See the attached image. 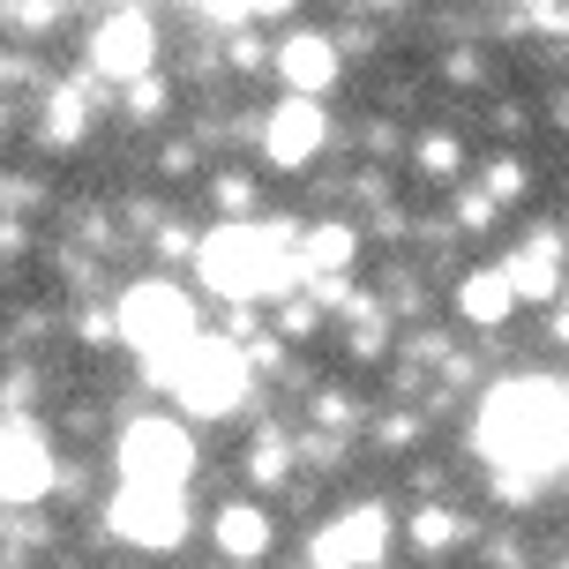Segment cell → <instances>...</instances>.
<instances>
[{"label":"cell","instance_id":"6da1fadb","mask_svg":"<svg viewBox=\"0 0 569 569\" xmlns=\"http://www.w3.org/2000/svg\"><path fill=\"white\" fill-rule=\"evenodd\" d=\"M113 308H120V345L142 360V390H166L172 368L210 338V330H202L196 292H188V284H172V278H136Z\"/></svg>","mask_w":569,"mask_h":569},{"label":"cell","instance_id":"7a4b0ae2","mask_svg":"<svg viewBox=\"0 0 569 569\" xmlns=\"http://www.w3.org/2000/svg\"><path fill=\"white\" fill-rule=\"evenodd\" d=\"M196 427L172 420V412H128L113 435V472L120 487H172V495H188V480H196Z\"/></svg>","mask_w":569,"mask_h":569},{"label":"cell","instance_id":"3957f363","mask_svg":"<svg viewBox=\"0 0 569 569\" xmlns=\"http://www.w3.org/2000/svg\"><path fill=\"white\" fill-rule=\"evenodd\" d=\"M256 360H248V352H240V345H226V338H202L196 352H188V360H180V368H172V398H180V412H188V420H232V412H240V405L256 398Z\"/></svg>","mask_w":569,"mask_h":569},{"label":"cell","instance_id":"277c9868","mask_svg":"<svg viewBox=\"0 0 569 569\" xmlns=\"http://www.w3.org/2000/svg\"><path fill=\"white\" fill-rule=\"evenodd\" d=\"M188 532H196V510L172 487H113V502L98 510V540L136 547V555H172L188 547Z\"/></svg>","mask_w":569,"mask_h":569},{"label":"cell","instance_id":"5b68a950","mask_svg":"<svg viewBox=\"0 0 569 569\" xmlns=\"http://www.w3.org/2000/svg\"><path fill=\"white\" fill-rule=\"evenodd\" d=\"M158 46H166V30L150 8H106L83 38V76H98L106 90H128L158 76Z\"/></svg>","mask_w":569,"mask_h":569},{"label":"cell","instance_id":"8992f818","mask_svg":"<svg viewBox=\"0 0 569 569\" xmlns=\"http://www.w3.org/2000/svg\"><path fill=\"white\" fill-rule=\"evenodd\" d=\"M0 450H8V472H0V495H8V510L23 517L30 502H46V495H60V442L53 427L38 420V412H8V427H0Z\"/></svg>","mask_w":569,"mask_h":569},{"label":"cell","instance_id":"52a82bcc","mask_svg":"<svg viewBox=\"0 0 569 569\" xmlns=\"http://www.w3.org/2000/svg\"><path fill=\"white\" fill-rule=\"evenodd\" d=\"M390 510L382 502H345L308 532V569H382L390 562Z\"/></svg>","mask_w":569,"mask_h":569},{"label":"cell","instance_id":"ba28073f","mask_svg":"<svg viewBox=\"0 0 569 569\" xmlns=\"http://www.w3.org/2000/svg\"><path fill=\"white\" fill-rule=\"evenodd\" d=\"M322 150H330V113L315 98H278L262 113V166L270 172H315Z\"/></svg>","mask_w":569,"mask_h":569},{"label":"cell","instance_id":"9c48e42d","mask_svg":"<svg viewBox=\"0 0 569 569\" xmlns=\"http://www.w3.org/2000/svg\"><path fill=\"white\" fill-rule=\"evenodd\" d=\"M502 278H510L517 300H532V308L569 300V240L555 226H525V240L502 256Z\"/></svg>","mask_w":569,"mask_h":569},{"label":"cell","instance_id":"30bf717a","mask_svg":"<svg viewBox=\"0 0 569 569\" xmlns=\"http://www.w3.org/2000/svg\"><path fill=\"white\" fill-rule=\"evenodd\" d=\"M278 83L284 98H330L345 83V46L338 38H322V30H284L278 38Z\"/></svg>","mask_w":569,"mask_h":569},{"label":"cell","instance_id":"8fae6325","mask_svg":"<svg viewBox=\"0 0 569 569\" xmlns=\"http://www.w3.org/2000/svg\"><path fill=\"white\" fill-rule=\"evenodd\" d=\"M98 76H68V83L38 90V142L46 150H76V142L98 128Z\"/></svg>","mask_w":569,"mask_h":569},{"label":"cell","instance_id":"7c38bea8","mask_svg":"<svg viewBox=\"0 0 569 569\" xmlns=\"http://www.w3.org/2000/svg\"><path fill=\"white\" fill-rule=\"evenodd\" d=\"M210 547L226 555V562H262L270 547H278V517L262 510L256 495H232L210 510Z\"/></svg>","mask_w":569,"mask_h":569},{"label":"cell","instance_id":"4fadbf2b","mask_svg":"<svg viewBox=\"0 0 569 569\" xmlns=\"http://www.w3.org/2000/svg\"><path fill=\"white\" fill-rule=\"evenodd\" d=\"M450 308H457V322H472V330H502L525 300H517V284L502 278V262H480V270H457Z\"/></svg>","mask_w":569,"mask_h":569},{"label":"cell","instance_id":"5bb4252c","mask_svg":"<svg viewBox=\"0 0 569 569\" xmlns=\"http://www.w3.org/2000/svg\"><path fill=\"white\" fill-rule=\"evenodd\" d=\"M352 262H360V226L352 218H308V232H300V270H308V284L352 278Z\"/></svg>","mask_w":569,"mask_h":569},{"label":"cell","instance_id":"9a60e30c","mask_svg":"<svg viewBox=\"0 0 569 569\" xmlns=\"http://www.w3.org/2000/svg\"><path fill=\"white\" fill-rule=\"evenodd\" d=\"M240 465H248V487H256V495H284L292 472H300V435H284L278 420H262L256 435H248V457H240Z\"/></svg>","mask_w":569,"mask_h":569},{"label":"cell","instance_id":"2e32d148","mask_svg":"<svg viewBox=\"0 0 569 569\" xmlns=\"http://www.w3.org/2000/svg\"><path fill=\"white\" fill-rule=\"evenodd\" d=\"M472 532H480V525L457 510V502H420V510H405V547H412V555H427V562L457 555Z\"/></svg>","mask_w":569,"mask_h":569},{"label":"cell","instance_id":"e0dca14e","mask_svg":"<svg viewBox=\"0 0 569 569\" xmlns=\"http://www.w3.org/2000/svg\"><path fill=\"white\" fill-rule=\"evenodd\" d=\"M308 420H315V435H345V442H352V427H368V398L345 390V382H315Z\"/></svg>","mask_w":569,"mask_h":569},{"label":"cell","instance_id":"ac0fdd59","mask_svg":"<svg viewBox=\"0 0 569 569\" xmlns=\"http://www.w3.org/2000/svg\"><path fill=\"white\" fill-rule=\"evenodd\" d=\"M256 202H262V188H256L248 166H218L210 172V210H218L226 226H256Z\"/></svg>","mask_w":569,"mask_h":569},{"label":"cell","instance_id":"d6986e66","mask_svg":"<svg viewBox=\"0 0 569 569\" xmlns=\"http://www.w3.org/2000/svg\"><path fill=\"white\" fill-rule=\"evenodd\" d=\"M412 166H420V180H457L472 158H465V136H457V128H427V136L412 142ZM457 188H465V180H457Z\"/></svg>","mask_w":569,"mask_h":569},{"label":"cell","instance_id":"ffe728a7","mask_svg":"<svg viewBox=\"0 0 569 569\" xmlns=\"http://www.w3.org/2000/svg\"><path fill=\"white\" fill-rule=\"evenodd\" d=\"M480 188L495 202H517V196H532V166H525L517 150H487L480 158Z\"/></svg>","mask_w":569,"mask_h":569},{"label":"cell","instance_id":"44dd1931","mask_svg":"<svg viewBox=\"0 0 569 569\" xmlns=\"http://www.w3.org/2000/svg\"><path fill=\"white\" fill-rule=\"evenodd\" d=\"M120 113L136 120V128H158L172 113V76H142V83L120 90Z\"/></svg>","mask_w":569,"mask_h":569},{"label":"cell","instance_id":"7402d4cb","mask_svg":"<svg viewBox=\"0 0 569 569\" xmlns=\"http://www.w3.org/2000/svg\"><path fill=\"white\" fill-rule=\"evenodd\" d=\"M495 218H502V202L487 196L480 180H472V188H457V196H450V226H457V232H472V240H487V232H495Z\"/></svg>","mask_w":569,"mask_h":569},{"label":"cell","instance_id":"603a6c76","mask_svg":"<svg viewBox=\"0 0 569 569\" xmlns=\"http://www.w3.org/2000/svg\"><path fill=\"white\" fill-rule=\"evenodd\" d=\"M76 345H83V352H106V345H120V308H106V300H83V308H76Z\"/></svg>","mask_w":569,"mask_h":569},{"label":"cell","instance_id":"cb8c5ba5","mask_svg":"<svg viewBox=\"0 0 569 569\" xmlns=\"http://www.w3.org/2000/svg\"><path fill=\"white\" fill-rule=\"evenodd\" d=\"M270 322H278V338H292V345H315L330 315H322V308L308 300V292H300V300H284V308H270Z\"/></svg>","mask_w":569,"mask_h":569},{"label":"cell","instance_id":"d4e9b609","mask_svg":"<svg viewBox=\"0 0 569 569\" xmlns=\"http://www.w3.org/2000/svg\"><path fill=\"white\" fill-rule=\"evenodd\" d=\"M345 450H352V442H345V435H300V472H315V480H322V472H345Z\"/></svg>","mask_w":569,"mask_h":569},{"label":"cell","instance_id":"484cf974","mask_svg":"<svg viewBox=\"0 0 569 569\" xmlns=\"http://www.w3.org/2000/svg\"><path fill=\"white\" fill-rule=\"evenodd\" d=\"M480 562L487 569H532V555H525V525H495L480 547Z\"/></svg>","mask_w":569,"mask_h":569},{"label":"cell","instance_id":"4316f807","mask_svg":"<svg viewBox=\"0 0 569 569\" xmlns=\"http://www.w3.org/2000/svg\"><path fill=\"white\" fill-rule=\"evenodd\" d=\"M427 435V412H375V450H412Z\"/></svg>","mask_w":569,"mask_h":569},{"label":"cell","instance_id":"83f0119b","mask_svg":"<svg viewBox=\"0 0 569 569\" xmlns=\"http://www.w3.org/2000/svg\"><path fill=\"white\" fill-rule=\"evenodd\" d=\"M68 23V8H53V0H46V8H38V0H16V8H8V30H60Z\"/></svg>","mask_w":569,"mask_h":569},{"label":"cell","instance_id":"f1b7e54d","mask_svg":"<svg viewBox=\"0 0 569 569\" xmlns=\"http://www.w3.org/2000/svg\"><path fill=\"white\" fill-rule=\"evenodd\" d=\"M158 172H166V180H188V172H196V142H188V136H172L166 150H158Z\"/></svg>","mask_w":569,"mask_h":569},{"label":"cell","instance_id":"f546056e","mask_svg":"<svg viewBox=\"0 0 569 569\" xmlns=\"http://www.w3.org/2000/svg\"><path fill=\"white\" fill-rule=\"evenodd\" d=\"M442 76H450V83H480V53H472V46H450V53H442Z\"/></svg>","mask_w":569,"mask_h":569},{"label":"cell","instance_id":"4dcf8cb0","mask_svg":"<svg viewBox=\"0 0 569 569\" xmlns=\"http://www.w3.org/2000/svg\"><path fill=\"white\" fill-rule=\"evenodd\" d=\"M525 128H532V113H525V106H510V98H502V106H495V136H525Z\"/></svg>","mask_w":569,"mask_h":569},{"label":"cell","instance_id":"1f68e13d","mask_svg":"<svg viewBox=\"0 0 569 569\" xmlns=\"http://www.w3.org/2000/svg\"><path fill=\"white\" fill-rule=\"evenodd\" d=\"M547 338L569 352V300H555V308H547Z\"/></svg>","mask_w":569,"mask_h":569},{"label":"cell","instance_id":"d6a6232c","mask_svg":"<svg viewBox=\"0 0 569 569\" xmlns=\"http://www.w3.org/2000/svg\"><path fill=\"white\" fill-rule=\"evenodd\" d=\"M555 120H562V128H569V90H562V98H555Z\"/></svg>","mask_w":569,"mask_h":569},{"label":"cell","instance_id":"836d02e7","mask_svg":"<svg viewBox=\"0 0 569 569\" xmlns=\"http://www.w3.org/2000/svg\"><path fill=\"white\" fill-rule=\"evenodd\" d=\"M547 569H569V555H562V562H547Z\"/></svg>","mask_w":569,"mask_h":569}]
</instances>
